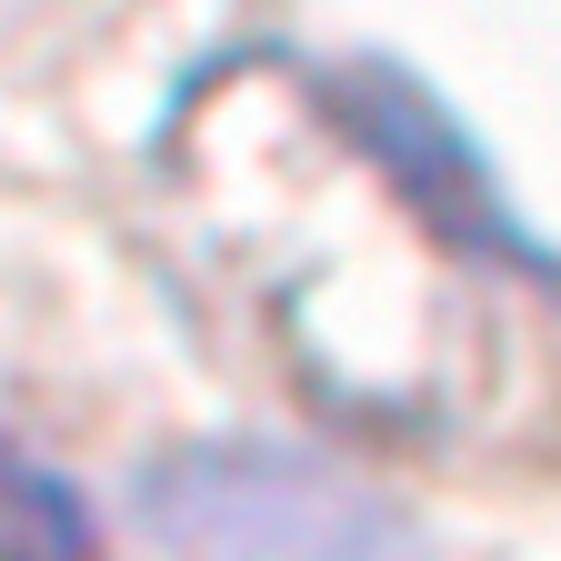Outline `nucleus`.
<instances>
[{"label":"nucleus","mask_w":561,"mask_h":561,"mask_svg":"<svg viewBox=\"0 0 561 561\" xmlns=\"http://www.w3.org/2000/svg\"><path fill=\"white\" fill-rule=\"evenodd\" d=\"M0 561H111L101 522L81 512L50 461H31L11 432H0Z\"/></svg>","instance_id":"obj_1"}]
</instances>
